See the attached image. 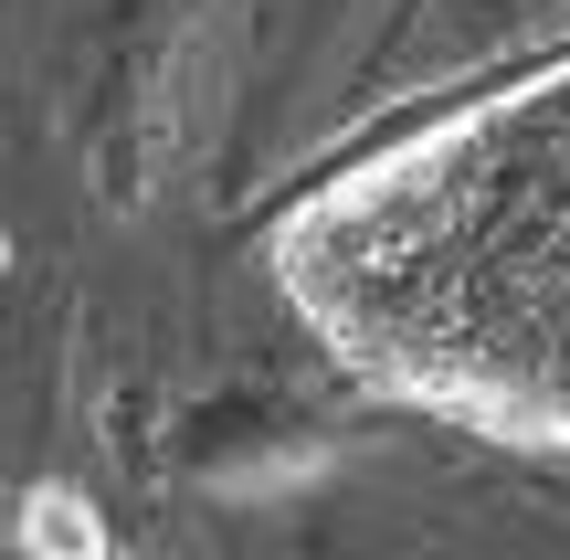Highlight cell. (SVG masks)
<instances>
[{
  "instance_id": "1",
  "label": "cell",
  "mask_w": 570,
  "mask_h": 560,
  "mask_svg": "<svg viewBox=\"0 0 570 560\" xmlns=\"http://www.w3.org/2000/svg\"><path fill=\"white\" fill-rule=\"evenodd\" d=\"M265 275L360 392L570 465V53L317 169Z\"/></svg>"
}]
</instances>
